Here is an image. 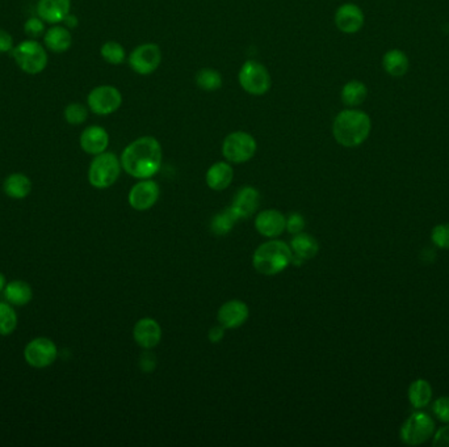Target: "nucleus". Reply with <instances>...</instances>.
Returning <instances> with one entry per match:
<instances>
[{"mask_svg": "<svg viewBox=\"0 0 449 447\" xmlns=\"http://www.w3.org/2000/svg\"><path fill=\"white\" fill-rule=\"evenodd\" d=\"M162 146L154 137H141L126 146L122 151L121 167L135 179H150L158 173L162 166Z\"/></svg>", "mask_w": 449, "mask_h": 447, "instance_id": "obj_1", "label": "nucleus"}, {"mask_svg": "<svg viewBox=\"0 0 449 447\" xmlns=\"http://www.w3.org/2000/svg\"><path fill=\"white\" fill-rule=\"evenodd\" d=\"M372 132V120L364 110L347 108L339 112L332 122V135L343 147L355 148L363 145Z\"/></svg>", "mask_w": 449, "mask_h": 447, "instance_id": "obj_2", "label": "nucleus"}, {"mask_svg": "<svg viewBox=\"0 0 449 447\" xmlns=\"http://www.w3.org/2000/svg\"><path fill=\"white\" fill-rule=\"evenodd\" d=\"M293 258L291 248L284 242L271 240L262 244L254 254L253 265L266 276H275L289 265Z\"/></svg>", "mask_w": 449, "mask_h": 447, "instance_id": "obj_3", "label": "nucleus"}, {"mask_svg": "<svg viewBox=\"0 0 449 447\" xmlns=\"http://www.w3.org/2000/svg\"><path fill=\"white\" fill-rule=\"evenodd\" d=\"M11 54L17 67L28 75H38L48 66V51L37 40L22 41L12 49Z\"/></svg>", "mask_w": 449, "mask_h": 447, "instance_id": "obj_4", "label": "nucleus"}, {"mask_svg": "<svg viewBox=\"0 0 449 447\" xmlns=\"http://www.w3.org/2000/svg\"><path fill=\"white\" fill-rule=\"evenodd\" d=\"M121 161L113 152H103L94 157L88 168V182L97 189H107L119 180Z\"/></svg>", "mask_w": 449, "mask_h": 447, "instance_id": "obj_5", "label": "nucleus"}, {"mask_svg": "<svg viewBox=\"0 0 449 447\" xmlns=\"http://www.w3.org/2000/svg\"><path fill=\"white\" fill-rule=\"evenodd\" d=\"M238 80L243 91L251 96H263L271 89L272 79L264 64L260 62L246 61L242 64Z\"/></svg>", "mask_w": 449, "mask_h": 447, "instance_id": "obj_6", "label": "nucleus"}, {"mask_svg": "<svg viewBox=\"0 0 449 447\" xmlns=\"http://www.w3.org/2000/svg\"><path fill=\"white\" fill-rule=\"evenodd\" d=\"M257 151L256 139L250 133L246 132H234L222 142V155L234 164H242L255 157Z\"/></svg>", "mask_w": 449, "mask_h": 447, "instance_id": "obj_7", "label": "nucleus"}, {"mask_svg": "<svg viewBox=\"0 0 449 447\" xmlns=\"http://www.w3.org/2000/svg\"><path fill=\"white\" fill-rule=\"evenodd\" d=\"M435 432L434 420L425 412H415L403 423L401 439L409 446H418L427 442Z\"/></svg>", "mask_w": 449, "mask_h": 447, "instance_id": "obj_8", "label": "nucleus"}, {"mask_svg": "<svg viewBox=\"0 0 449 447\" xmlns=\"http://www.w3.org/2000/svg\"><path fill=\"white\" fill-rule=\"evenodd\" d=\"M122 105V94L115 85H97L87 96V107L97 116H110Z\"/></svg>", "mask_w": 449, "mask_h": 447, "instance_id": "obj_9", "label": "nucleus"}, {"mask_svg": "<svg viewBox=\"0 0 449 447\" xmlns=\"http://www.w3.org/2000/svg\"><path fill=\"white\" fill-rule=\"evenodd\" d=\"M162 58V50L158 45L146 42L134 49L128 58V63L134 73L147 76L158 70Z\"/></svg>", "mask_w": 449, "mask_h": 447, "instance_id": "obj_10", "label": "nucleus"}, {"mask_svg": "<svg viewBox=\"0 0 449 447\" xmlns=\"http://www.w3.org/2000/svg\"><path fill=\"white\" fill-rule=\"evenodd\" d=\"M58 349L53 340L37 338L26 344L24 358L26 363L35 369H45L56 362Z\"/></svg>", "mask_w": 449, "mask_h": 447, "instance_id": "obj_11", "label": "nucleus"}, {"mask_svg": "<svg viewBox=\"0 0 449 447\" xmlns=\"http://www.w3.org/2000/svg\"><path fill=\"white\" fill-rule=\"evenodd\" d=\"M334 20L337 28L341 33L355 35L360 32L362 28L364 26L365 16L363 10L359 6L353 3H346V4H341L337 10Z\"/></svg>", "mask_w": 449, "mask_h": 447, "instance_id": "obj_12", "label": "nucleus"}, {"mask_svg": "<svg viewBox=\"0 0 449 447\" xmlns=\"http://www.w3.org/2000/svg\"><path fill=\"white\" fill-rule=\"evenodd\" d=\"M159 198L158 184L153 180L145 179L144 182H137L129 192V204L134 210L145 211L155 205Z\"/></svg>", "mask_w": 449, "mask_h": 447, "instance_id": "obj_13", "label": "nucleus"}, {"mask_svg": "<svg viewBox=\"0 0 449 447\" xmlns=\"http://www.w3.org/2000/svg\"><path fill=\"white\" fill-rule=\"evenodd\" d=\"M79 143L85 154L96 157L99 154H103L107 151L110 146V134L104 128L99 125H92L85 128L82 132Z\"/></svg>", "mask_w": 449, "mask_h": 447, "instance_id": "obj_14", "label": "nucleus"}, {"mask_svg": "<svg viewBox=\"0 0 449 447\" xmlns=\"http://www.w3.org/2000/svg\"><path fill=\"white\" fill-rule=\"evenodd\" d=\"M36 12L48 24H62L65 17L71 12V0H38Z\"/></svg>", "mask_w": 449, "mask_h": 447, "instance_id": "obj_15", "label": "nucleus"}, {"mask_svg": "<svg viewBox=\"0 0 449 447\" xmlns=\"http://www.w3.org/2000/svg\"><path fill=\"white\" fill-rule=\"evenodd\" d=\"M133 336L141 348L151 349L157 347L162 339V328L154 319L145 317L134 326Z\"/></svg>", "mask_w": 449, "mask_h": 447, "instance_id": "obj_16", "label": "nucleus"}, {"mask_svg": "<svg viewBox=\"0 0 449 447\" xmlns=\"http://www.w3.org/2000/svg\"><path fill=\"white\" fill-rule=\"evenodd\" d=\"M219 324L223 328H238L248 319V306L241 301H229L219 310Z\"/></svg>", "mask_w": 449, "mask_h": 447, "instance_id": "obj_17", "label": "nucleus"}, {"mask_svg": "<svg viewBox=\"0 0 449 447\" xmlns=\"http://www.w3.org/2000/svg\"><path fill=\"white\" fill-rule=\"evenodd\" d=\"M260 205V194L253 186H244L234 197L231 210L238 219L251 217Z\"/></svg>", "mask_w": 449, "mask_h": 447, "instance_id": "obj_18", "label": "nucleus"}, {"mask_svg": "<svg viewBox=\"0 0 449 447\" xmlns=\"http://www.w3.org/2000/svg\"><path fill=\"white\" fill-rule=\"evenodd\" d=\"M255 227L260 235L276 238L285 230L287 218L278 210H266L256 217Z\"/></svg>", "mask_w": 449, "mask_h": 447, "instance_id": "obj_19", "label": "nucleus"}, {"mask_svg": "<svg viewBox=\"0 0 449 447\" xmlns=\"http://www.w3.org/2000/svg\"><path fill=\"white\" fill-rule=\"evenodd\" d=\"M44 44L49 51L54 54L66 53L73 45V36L70 29L65 25H53L44 35Z\"/></svg>", "mask_w": 449, "mask_h": 447, "instance_id": "obj_20", "label": "nucleus"}, {"mask_svg": "<svg viewBox=\"0 0 449 447\" xmlns=\"http://www.w3.org/2000/svg\"><path fill=\"white\" fill-rule=\"evenodd\" d=\"M234 179V170L229 163L226 161H217L214 163L207 172L205 180L207 186L213 191H225Z\"/></svg>", "mask_w": 449, "mask_h": 447, "instance_id": "obj_21", "label": "nucleus"}, {"mask_svg": "<svg viewBox=\"0 0 449 447\" xmlns=\"http://www.w3.org/2000/svg\"><path fill=\"white\" fill-rule=\"evenodd\" d=\"M382 67L390 76L402 78L409 71L410 61L405 51L400 49H391L382 57Z\"/></svg>", "mask_w": 449, "mask_h": 447, "instance_id": "obj_22", "label": "nucleus"}, {"mask_svg": "<svg viewBox=\"0 0 449 447\" xmlns=\"http://www.w3.org/2000/svg\"><path fill=\"white\" fill-rule=\"evenodd\" d=\"M6 195L13 200H24L32 192V182L24 173H12L3 182Z\"/></svg>", "mask_w": 449, "mask_h": 447, "instance_id": "obj_23", "label": "nucleus"}, {"mask_svg": "<svg viewBox=\"0 0 449 447\" xmlns=\"http://www.w3.org/2000/svg\"><path fill=\"white\" fill-rule=\"evenodd\" d=\"M3 292L6 301L12 306H25L33 298V290L31 285L23 279H15L7 283Z\"/></svg>", "mask_w": 449, "mask_h": 447, "instance_id": "obj_24", "label": "nucleus"}, {"mask_svg": "<svg viewBox=\"0 0 449 447\" xmlns=\"http://www.w3.org/2000/svg\"><path fill=\"white\" fill-rule=\"evenodd\" d=\"M291 252H294L293 257L304 261L313 258L318 254L319 244L312 235L300 232L296 234V236L291 239Z\"/></svg>", "mask_w": 449, "mask_h": 447, "instance_id": "obj_25", "label": "nucleus"}, {"mask_svg": "<svg viewBox=\"0 0 449 447\" xmlns=\"http://www.w3.org/2000/svg\"><path fill=\"white\" fill-rule=\"evenodd\" d=\"M368 96V88L360 80H350L343 85L340 91V100L348 108L362 105Z\"/></svg>", "mask_w": 449, "mask_h": 447, "instance_id": "obj_26", "label": "nucleus"}, {"mask_svg": "<svg viewBox=\"0 0 449 447\" xmlns=\"http://www.w3.org/2000/svg\"><path fill=\"white\" fill-rule=\"evenodd\" d=\"M432 399V388L425 379H416L409 387V400L414 408H425Z\"/></svg>", "mask_w": 449, "mask_h": 447, "instance_id": "obj_27", "label": "nucleus"}, {"mask_svg": "<svg viewBox=\"0 0 449 447\" xmlns=\"http://www.w3.org/2000/svg\"><path fill=\"white\" fill-rule=\"evenodd\" d=\"M194 82L197 87L207 92L219 91L223 85L222 75L214 69H201L194 76Z\"/></svg>", "mask_w": 449, "mask_h": 447, "instance_id": "obj_28", "label": "nucleus"}, {"mask_svg": "<svg viewBox=\"0 0 449 447\" xmlns=\"http://www.w3.org/2000/svg\"><path fill=\"white\" fill-rule=\"evenodd\" d=\"M100 55L112 66H120L126 61V51L120 42L107 41L100 48Z\"/></svg>", "mask_w": 449, "mask_h": 447, "instance_id": "obj_29", "label": "nucleus"}, {"mask_svg": "<svg viewBox=\"0 0 449 447\" xmlns=\"http://www.w3.org/2000/svg\"><path fill=\"white\" fill-rule=\"evenodd\" d=\"M17 326V314L12 304L0 302V336H10Z\"/></svg>", "mask_w": 449, "mask_h": 447, "instance_id": "obj_30", "label": "nucleus"}, {"mask_svg": "<svg viewBox=\"0 0 449 447\" xmlns=\"http://www.w3.org/2000/svg\"><path fill=\"white\" fill-rule=\"evenodd\" d=\"M238 220L237 216L234 214V211L231 210L230 207L222 213L217 214L216 217L212 219V225H210V229H212V232H214L216 235L219 236H222V235H226L228 232H230L234 223Z\"/></svg>", "mask_w": 449, "mask_h": 447, "instance_id": "obj_31", "label": "nucleus"}, {"mask_svg": "<svg viewBox=\"0 0 449 447\" xmlns=\"http://www.w3.org/2000/svg\"><path fill=\"white\" fill-rule=\"evenodd\" d=\"M63 117L69 125H82L88 119V108L81 103H70L63 110Z\"/></svg>", "mask_w": 449, "mask_h": 447, "instance_id": "obj_32", "label": "nucleus"}, {"mask_svg": "<svg viewBox=\"0 0 449 447\" xmlns=\"http://www.w3.org/2000/svg\"><path fill=\"white\" fill-rule=\"evenodd\" d=\"M431 240L440 249H449V223L437 225L431 232Z\"/></svg>", "mask_w": 449, "mask_h": 447, "instance_id": "obj_33", "label": "nucleus"}, {"mask_svg": "<svg viewBox=\"0 0 449 447\" xmlns=\"http://www.w3.org/2000/svg\"><path fill=\"white\" fill-rule=\"evenodd\" d=\"M25 35L28 38L37 40L40 37H44L45 35V21L41 20L38 16L31 17L25 21L24 24Z\"/></svg>", "mask_w": 449, "mask_h": 447, "instance_id": "obj_34", "label": "nucleus"}, {"mask_svg": "<svg viewBox=\"0 0 449 447\" xmlns=\"http://www.w3.org/2000/svg\"><path fill=\"white\" fill-rule=\"evenodd\" d=\"M432 412L439 421L449 423V396L439 398L432 405Z\"/></svg>", "mask_w": 449, "mask_h": 447, "instance_id": "obj_35", "label": "nucleus"}, {"mask_svg": "<svg viewBox=\"0 0 449 447\" xmlns=\"http://www.w3.org/2000/svg\"><path fill=\"white\" fill-rule=\"evenodd\" d=\"M305 220L301 214H291L287 219V230L289 231L291 234H300L301 231L304 230Z\"/></svg>", "mask_w": 449, "mask_h": 447, "instance_id": "obj_36", "label": "nucleus"}, {"mask_svg": "<svg viewBox=\"0 0 449 447\" xmlns=\"http://www.w3.org/2000/svg\"><path fill=\"white\" fill-rule=\"evenodd\" d=\"M13 48V37L7 30L0 28V54L11 53Z\"/></svg>", "mask_w": 449, "mask_h": 447, "instance_id": "obj_37", "label": "nucleus"}, {"mask_svg": "<svg viewBox=\"0 0 449 447\" xmlns=\"http://www.w3.org/2000/svg\"><path fill=\"white\" fill-rule=\"evenodd\" d=\"M432 446L449 447V425L437 430V435L434 437V441H432Z\"/></svg>", "mask_w": 449, "mask_h": 447, "instance_id": "obj_38", "label": "nucleus"}, {"mask_svg": "<svg viewBox=\"0 0 449 447\" xmlns=\"http://www.w3.org/2000/svg\"><path fill=\"white\" fill-rule=\"evenodd\" d=\"M223 335H225V332H223V326H214V328H212V329H210V332H209V340H210L212 342H219V341L222 340V338H223Z\"/></svg>", "mask_w": 449, "mask_h": 447, "instance_id": "obj_39", "label": "nucleus"}, {"mask_svg": "<svg viewBox=\"0 0 449 447\" xmlns=\"http://www.w3.org/2000/svg\"><path fill=\"white\" fill-rule=\"evenodd\" d=\"M62 24L65 25L67 29H75L79 25V20H78V17L75 15L70 12L65 17V20L62 21Z\"/></svg>", "mask_w": 449, "mask_h": 447, "instance_id": "obj_40", "label": "nucleus"}, {"mask_svg": "<svg viewBox=\"0 0 449 447\" xmlns=\"http://www.w3.org/2000/svg\"><path fill=\"white\" fill-rule=\"evenodd\" d=\"M6 286H7V281H6V277L0 273V292L1 291H4V289H6Z\"/></svg>", "mask_w": 449, "mask_h": 447, "instance_id": "obj_41", "label": "nucleus"}]
</instances>
